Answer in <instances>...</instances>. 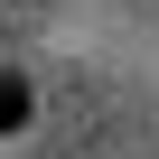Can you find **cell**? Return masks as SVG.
Instances as JSON below:
<instances>
[{
	"mask_svg": "<svg viewBox=\"0 0 159 159\" xmlns=\"http://www.w3.org/2000/svg\"><path fill=\"white\" fill-rule=\"evenodd\" d=\"M19 122H28V75L0 66V131H19Z\"/></svg>",
	"mask_w": 159,
	"mask_h": 159,
	"instance_id": "obj_1",
	"label": "cell"
},
{
	"mask_svg": "<svg viewBox=\"0 0 159 159\" xmlns=\"http://www.w3.org/2000/svg\"><path fill=\"white\" fill-rule=\"evenodd\" d=\"M0 10H10L19 28H38V19H47V0H0Z\"/></svg>",
	"mask_w": 159,
	"mask_h": 159,
	"instance_id": "obj_2",
	"label": "cell"
}]
</instances>
